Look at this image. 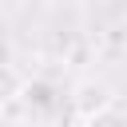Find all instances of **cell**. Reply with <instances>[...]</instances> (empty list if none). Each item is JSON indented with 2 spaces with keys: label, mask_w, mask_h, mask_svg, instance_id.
<instances>
[{
  "label": "cell",
  "mask_w": 127,
  "mask_h": 127,
  "mask_svg": "<svg viewBox=\"0 0 127 127\" xmlns=\"http://www.w3.org/2000/svg\"><path fill=\"white\" fill-rule=\"evenodd\" d=\"M0 64H12V40H8V32H0Z\"/></svg>",
  "instance_id": "cell-3"
},
{
  "label": "cell",
  "mask_w": 127,
  "mask_h": 127,
  "mask_svg": "<svg viewBox=\"0 0 127 127\" xmlns=\"http://www.w3.org/2000/svg\"><path fill=\"white\" fill-rule=\"evenodd\" d=\"M71 4H83V0H71Z\"/></svg>",
  "instance_id": "cell-5"
},
{
  "label": "cell",
  "mask_w": 127,
  "mask_h": 127,
  "mask_svg": "<svg viewBox=\"0 0 127 127\" xmlns=\"http://www.w3.org/2000/svg\"><path fill=\"white\" fill-rule=\"evenodd\" d=\"M71 111L79 123H107L115 115V87L107 79H95V75L79 79L71 87Z\"/></svg>",
  "instance_id": "cell-1"
},
{
  "label": "cell",
  "mask_w": 127,
  "mask_h": 127,
  "mask_svg": "<svg viewBox=\"0 0 127 127\" xmlns=\"http://www.w3.org/2000/svg\"><path fill=\"white\" fill-rule=\"evenodd\" d=\"M20 99H24V75L12 64H0V107L20 103Z\"/></svg>",
  "instance_id": "cell-2"
},
{
  "label": "cell",
  "mask_w": 127,
  "mask_h": 127,
  "mask_svg": "<svg viewBox=\"0 0 127 127\" xmlns=\"http://www.w3.org/2000/svg\"><path fill=\"white\" fill-rule=\"evenodd\" d=\"M91 4H107V0H91Z\"/></svg>",
  "instance_id": "cell-4"
}]
</instances>
